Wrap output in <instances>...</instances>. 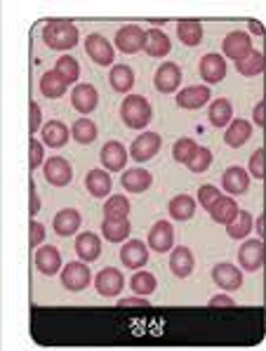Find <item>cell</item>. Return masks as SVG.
Listing matches in <instances>:
<instances>
[{"label":"cell","mask_w":266,"mask_h":351,"mask_svg":"<svg viewBox=\"0 0 266 351\" xmlns=\"http://www.w3.org/2000/svg\"><path fill=\"white\" fill-rule=\"evenodd\" d=\"M250 172L245 167L241 165H231L224 170V175H221V186H224V191L229 193V196H243V193H247L250 189Z\"/></svg>","instance_id":"8fae6325"},{"label":"cell","mask_w":266,"mask_h":351,"mask_svg":"<svg viewBox=\"0 0 266 351\" xmlns=\"http://www.w3.org/2000/svg\"><path fill=\"white\" fill-rule=\"evenodd\" d=\"M118 306H134V309H151V302L144 295H132V297H123L118 302Z\"/></svg>","instance_id":"681fc988"},{"label":"cell","mask_w":266,"mask_h":351,"mask_svg":"<svg viewBox=\"0 0 266 351\" xmlns=\"http://www.w3.org/2000/svg\"><path fill=\"white\" fill-rule=\"evenodd\" d=\"M226 234L233 241H245L247 234H252V215L247 210H241L236 215V219L231 224H226Z\"/></svg>","instance_id":"d590c367"},{"label":"cell","mask_w":266,"mask_h":351,"mask_svg":"<svg viewBox=\"0 0 266 351\" xmlns=\"http://www.w3.org/2000/svg\"><path fill=\"white\" fill-rule=\"evenodd\" d=\"M177 38L182 45L198 47L203 40V24L198 19H179L177 21Z\"/></svg>","instance_id":"f1b7e54d"},{"label":"cell","mask_w":266,"mask_h":351,"mask_svg":"<svg viewBox=\"0 0 266 351\" xmlns=\"http://www.w3.org/2000/svg\"><path fill=\"white\" fill-rule=\"evenodd\" d=\"M167 213H170V217L175 219V222H189V219L195 215L193 196H189V193H179V196H175L170 203H167Z\"/></svg>","instance_id":"1f68e13d"},{"label":"cell","mask_w":266,"mask_h":351,"mask_svg":"<svg viewBox=\"0 0 266 351\" xmlns=\"http://www.w3.org/2000/svg\"><path fill=\"white\" fill-rule=\"evenodd\" d=\"M208 101H210V85H191V88H184L177 93V104L189 111L203 109Z\"/></svg>","instance_id":"d6986e66"},{"label":"cell","mask_w":266,"mask_h":351,"mask_svg":"<svg viewBox=\"0 0 266 351\" xmlns=\"http://www.w3.org/2000/svg\"><path fill=\"white\" fill-rule=\"evenodd\" d=\"M43 175L52 186H69L73 180V167L62 156H52L43 163Z\"/></svg>","instance_id":"ba28073f"},{"label":"cell","mask_w":266,"mask_h":351,"mask_svg":"<svg viewBox=\"0 0 266 351\" xmlns=\"http://www.w3.org/2000/svg\"><path fill=\"white\" fill-rule=\"evenodd\" d=\"M29 193H31V205H29V215L36 217L38 210H40V196H38V189L34 182H29Z\"/></svg>","instance_id":"816d5d0a"},{"label":"cell","mask_w":266,"mask_h":351,"mask_svg":"<svg viewBox=\"0 0 266 351\" xmlns=\"http://www.w3.org/2000/svg\"><path fill=\"white\" fill-rule=\"evenodd\" d=\"M254 229H257V236H259V239H264V236H266V213H264V215H259L257 226H254Z\"/></svg>","instance_id":"db71d44e"},{"label":"cell","mask_w":266,"mask_h":351,"mask_svg":"<svg viewBox=\"0 0 266 351\" xmlns=\"http://www.w3.org/2000/svg\"><path fill=\"white\" fill-rule=\"evenodd\" d=\"M213 280L219 290L231 293V290H238L243 285V271L229 262H219L213 267Z\"/></svg>","instance_id":"7c38bea8"},{"label":"cell","mask_w":266,"mask_h":351,"mask_svg":"<svg viewBox=\"0 0 266 351\" xmlns=\"http://www.w3.org/2000/svg\"><path fill=\"white\" fill-rule=\"evenodd\" d=\"M208 121L213 128H226L231 125L229 121H233V104L226 97H219L210 104V111H208Z\"/></svg>","instance_id":"836d02e7"},{"label":"cell","mask_w":266,"mask_h":351,"mask_svg":"<svg viewBox=\"0 0 266 351\" xmlns=\"http://www.w3.org/2000/svg\"><path fill=\"white\" fill-rule=\"evenodd\" d=\"M121 184L128 193H144L154 184V177H151V172L144 170V167H132V170L123 172Z\"/></svg>","instance_id":"603a6c76"},{"label":"cell","mask_w":266,"mask_h":351,"mask_svg":"<svg viewBox=\"0 0 266 351\" xmlns=\"http://www.w3.org/2000/svg\"><path fill=\"white\" fill-rule=\"evenodd\" d=\"M36 269L43 276H54L62 269V252L54 245H40L36 250Z\"/></svg>","instance_id":"7402d4cb"},{"label":"cell","mask_w":266,"mask_h":351,"mask_svg":"<svg viewBox=\"0 0 266 351\" xmlns=\"http://www.w3.org/2000/svg\"><path fill=\"white\" fill-rule=\"evenodd\" d=\"M38 88H40L43 97H47V99H59V97L66 95L69 83L52 69V71H45L40 75V83H38Z\"/></svg>","instance_id":"f546056e"},{"label":"cell","mask_w":266,"mask_h":351,"mask_svg":"<svg viewBox=\"0 0 266 351\" xmlns=\"http://www.w3.org/2000/svg\"><path fill=\"white\" fill-rule=\"evenodd\" d=\"M154 118V109H151L149 99L142 95H128L121 104V121L130 130H144Z\"/></svg>","instance_id":"7a4b0ae2"},{"label":"cell","mask_w":266,"mask_h":351,"mask_svg":"<svg viewBox=\"0 0 266 351\" xmlns=\"http://www.w3.org/2000/svg\"><path fill=\"white\" fill-rule=\"evenodd\" d=\"M195 151H198V144H195L193 137H179L175 142V147H172V156H175L177 163L186 165L195 156Z\"/></svg>","instance_id":"b9f144b4"},{"label":"cell","mask_w":266,"mask_h":351,"mask_svg":"<svg viewBox=\"0 0 266 351\" xmlns=\"http://www.w3.org/2000/svg\"><path fill=\"white\" fill-rule=\"evenodd\" d=\"M75 252L83 262H97L101 257V241L97 234L92 231H85V234H78L75 239Z\"/></svg>","instance_id":"d4e9b609"},{"label":"cell","mask_w":266,"mask_h":351,"mask_svg":"<svg viewBox=\"0 0 266 351\" xmlns=\"http://www.w3.org/2000/svg\"><path fill=\"white\" fill-rule=\"evenodd\" d=\"M146 47V31L142 26L125 24L116 34V50L123 55H137Z\"/></svg>","instance_id":"277c9868"},{"label":"cell","mask_w":266,"mask_h":351,"mask_svg":"<svg viewBox=\"0 0 266 351\" xmlns=\"http://www.w3.org/2000/svg\"><path fill=\"white\" fill-rule=\"evenodd\" d=\"M71 104H73V109L78 113H83V116H88V113L95 111L97 104H99V95H97L95 85H90V83L75 85L73 93H71Z\"/></svg>","instance_id":"ac0fdd59"},{"label":"cell","mask_w":266,"mask_h":351,"mask_svg":"<svg viewBox=\"0 0 266 351\" xmlns=\"http://www.w3.org/2000/svg\"><path fill=\"white\" fill-rule=\"evenodd\" d=\"M200 78L208 85L221 83L226 78V59L224 55H217V52H210V55H203L200 59Z\"/></svg>","instance_id":"9a60e30c"},{"label":"cell","mask_w":266,"mask_h":351,"mask_svg":"<svg viewBox=\"0 0 266 351\" xmlns=\"http://www.w3.org/2000/svg\"><path fill=\"white\" fill-rule=\"evenodd\" d=\"M111 186H113V180L108 175V170H90L88 177H85V189L90 191V196L95 198H106L111 196Z\"/></svg>","instance_id":"484cf974"},{"label":"cell","mask_w":266,"mask_h":351,"mask_svg":"<svg viewBox=\"0 0 266 351\" xmlns=\"http://www.w3.org/2000/svg\"><path fill=\"white\" fill-rule=\"evenodd\" d=\"M219 198H221V191L217 186H213V184H203L198 189V203L203 205L208 213L213 210V205L219 201Z\"/></svg>","instance_id":"f6af8a7d"},{"label":"cell","mask_w":266,"mask_h":351,"mask_svg":"<svg viewBox=\"0 0 266 351\" xmlns=\"http://www.w3.org/2000/svg\"><path fill=\"white\" fill-rule=\"evenodd\" d=\"M104 215H106L104 219H128V215H130L128 196H121V193L108 196L104 203Z\"/></svg>","instance_id":"ab89813d"},{"label":"cell","mask_w":266,"mask_h":351,"mask_svg":"<svg viewBox=\"0 0 266 351\" xmlns=\"http://www.w3.org/2000/svg\"><path fill=\"white\" fill-rule=\"evenodd\" d=\"M247 172L254 177V180H264L266 177V149H257L252 156H250Z\"/></svg>","instance_id":"ee69618b"},{"label":"cell","mask_w":266,"mask_h":351,"mask_svg":"<svg viewBox=\"0 0 266 351\" xmlns=\"http://www.w3.org/2000/svg\"><path fill=\"white\" fill-rule=\"evenodd\" d=\"M45 144L40 142V139H36V137H31V142H29V167L31 170H38L40 167V163H45Z\"/></svg>","instance_id":"bcb514c9"},{"label":"cell","mask_w":266,"mask_h":351,"mask_svg":"<svg viewBox=\"0 0 266 351\" xmlns=\"http://www.w3.org/2000/svg\"><path fill=\"white\" fill-rule=\"evenodd\" d=\"M121 262L125 269H132V271H137V269H142L146 262H149V245H146L144 241H128L123 245L121 250Z\"/></svg>","instance_id":"e0dca14e"},{"label":"cell","mask_w":266,"mask_h":351,"mask_svg":"<svg viewBox=\"0 0 266 351\" xmlns=\"http://www.w3.org/2000/svg\"><path fill=\"white\" fill-rule=\"evenodd\" d=\"M213 151H210L208 147H198V151H195V156L191 160L186 163V167L191 172H205L210 165H213Z\"/></svg>","instance_id":"7bdbcfd3"},{"label":"cell","mask_w":266,"mask_h":351,"mask_svg":"<svg viewBox=\"0 0 266 351\" xmlns=\"http://www.w3.org/2000/svg\"><path fill=\"white\" fill-rule=\"evenodd\" d=\"M208 306H213V309H217V306H236V302H233L229 295H217L210 300Z\"/></svg>","instance_id":"f5cc1de1"},{"label":"cell","mask_w":266,"mask_h":351,"mask_svg":"<svg viewBox=\"0 0 266 351\" xmlns=\"http://www.w3.org/2000/svg\"><path fill=\"white\" fill-rule=\"evenodd\" d=\"M250 31H252L254 36H264V29H262V24H259L257 19H250Z\"/></svg>","instance_id":"11a10c76"},{"label":"cell","mask_w":266,"mask_h":351,"mask_svg":"<svg viewBox=\"0 0 266 351\" xmlns=\"http://www.w3.org/2000/svg\"><path fill=\"white\" fill-rule=\"evenodd\" d=\"M170 50H172L170 38L162 34L160 29H149V31H146V47H144L146 55L154 57V59H162V57L170 55Z\"/></svg>","instance_id":"83f0119b"},{"label":"cell","mask_w":266,"mask_h":351,"mask_svg":"<svg viewBox=\"0 0 266 351\" xmlns=\"http://www.w3.org/2000/svg\"><path fill=\"white\" fill-rule=\"evenodd\" d=\"M182 83V69L177 66L175 62H165L158 66V71L154 75V85L156 90L162 95H172Z\"/></svg>","instance_id":"4fadbf2b"},{"label":"cell","mask_w":266,"mask_h":351,"mask_svg":"<svg viewBox=\"0 0 266 351\" xmlns=\"http://www.w3.org/2000/svg\"><path fill=\"white\" fill-rule=\"evenodd\" d=\"M80 224H83V215L78 213L75 208H64L59 210L57 215H54L52 219V226H54V234L57 236H73L75 231L80 229Z\"/></svg>","instance_id":"ffe728a7"},{"label":"cell","mask_w":266,"mask_h":351,"mask_svg":"<svg viewBox=\"0 0 266 351\" xmlns=\"http://www.w3.org/2000/svg\"><path fill=\"white\" fill-rule=\"evenodd\" d=\"M40 123H43V111L38 106V101H31L29 104V132L36 134L40 130Z\"/></svg>","instance_id":"c3c4849f"},{"label":"cell","mask_w":266,"mask_h":351,"mask_svg":"<svg viewBox=\"0 0 266 351\" xmlns=\"http://www.w3.org/2000/svg\"><path fill=\"white\" fill-rule=\"evenodd\" d=\"M99 160H101V165H104V170L121 172L125 170V163H128V149H125L121 142L111 139V142H106L104 147H101Z\"/></svg>","instance_id":"2e32d148"},{"label":"cell","mask_w":266,"mask_h":351,"mask_svg":"<svg viewBox=\"0 0 266 351\" xmlns=\"http://www.w3.org/2000/svg\"><path fill=\"white\" fill-rule=\"evenodd\" d=\"M264 69H266V57H264V52H257V50H254L250 57L243 59V62L236 64V71L241 73V75H245V78L262 75Z\"/></svg>","instance_id":"74e56055"},{"label":"cell","mask_w":266,"mask_h":351,"mask_svg":"<svg viewBox=\"0 0 266 351\" xmlns=\"http://www.w3.org/2000/svg\"><path fill=\"white\" fill-rule=\"evenodd\" d=\"M97 134H99V130H97V123L90 121V118H78V121L73 123V128H71V137L78 144H83V147H88V144L95 142Z\"/></svg>","instance_id":"8d00e7d4"},{"label":"cell","mask_w":266,"mask_h":351,"mask_svg":"<svg viewBox=\"0 0 266 351\" xmlns=\"http://www.w3.org/2000/svg\"><path fill=\"white\" fill-rule=\"evenodd\" d=\"M40 137H43V144H45V147L62 149L64 144L71 139V130L64 125L62 121H47L40 130Z\"/></svg>","instance_id":"cb8c5ba5"},{"label":"cell","mask_w":266,"mask_h":351,"mask_svg":"<svg viewBox=\"0 0 266 351\" xmlns=\"http://www.w3.org/2000/svg\"><path fill=\"white\" fill-rule=\"evenodd\" d=\"M238 262H241V269L247 274H254L264 267L266 262V245L264 239H245L238 247Z\"/></svg>","instance_id":"3957f363"},{"label":"cell","mask_w":266,"mask_h":351,"mask_svg":"<svg viewBox=\"0 0 266 351\" xmlns=\"http://www.w3.org/2000/svg\"><path fill=\"white\" fill-rule=\"evenodd\" d=\"M250 137H252V125H250V121H245V118L231 121V125L224 132V142L231 149H241L243 144L250 142Z\"/></svg>","instance_id":"4316f807"},{"label":"cell","mask_w":266,"mask_h":351,"mask_svg":"<svg viewBox=\"0 0 266 351\" xmlns=\"http://www.w3.org/2000/svg\"><path fill=\"white\" fill-rule=\"evenodd\" d=\"M149 247L154 252H170L175 247V229L167 219H160L149 231Z\"/></svg>","instance_id":"5bb4252c"},{"label":"cell","mask_w":266,"mask_h":351,"mask_svg":"<svg viewBox=\"0 0 266 351\" xmlns=\"http://www.w3.org/2000/svg\"><path fill=\"white\" fill-rule=\"evenodd\" d=\"M80 40V31L71 19H47L43 26V43L50 50H73Z\"/></svg>","instance_id":"6da1fadb"},{"label":"cell","mask_w":266,"mask_h":351,"mask_svg":"<svg viewBox=\"0 0 266 351\" xmlns=\"http://www.w3.org/2000/svg\"><path fill=\"white\" fill-rule=\"evenodd\" d=\"M252 121H254V125L266 128V99H262L257 106H254V111H252Z\"/></svg>","instance_id":"f907efd6"},{"label":"cell","mask_w":266,"mask_h":351,"mask_svg":"<svg viewBox=\"0 0 266 351\" xmlns=\"http://www.w3.org/2000/svg\"><path fill=\"white\" fill-rule=\"evenodd\" d=\"M156 288H158V278L154 276L151 271H137L132 278H130V290H132L134 295H154Z\"/></svg>","instance_id":"f35d334b"},{"label":"cell","mask_w":266,"mask_h":351,"mask_svg":"<svg viewBox=\"0 0 266 351\" xmlns=\"http://www.w3.org/2000/svg\"><path fill=\"white\" fill-rule=\"evenodd\" d=\"M108 83L116 93L128 95L134 85V71L128 66V64H113L111 71H108Z\"/></svg>","instance_id":"d6a6232c"},{"label":"cell","mask_w":266,"mask_h":351,"mask_svg":"<svg viewBox=\"0 0 266 351\" xmlns=\"http://www.w3.org/2000/svg\"><path fill=\"white\" fill-rule=\"evenodd\" d=\"M160 147H162V139L158 132H142L132 142V147H130V156H132L137 163H146V160H151L158 154Z\"/></svg>","instance_id":"9c48e42d"},{"label":"cell","mask_w":266,"mask_h":351,"mask_svg":"<svg viewBox=\"0 0 266 351\" xmlns=\"http://www.w3.org/2000/svg\"><path fill=\"white\" fill-rule=\"evenodd\" d=\"M221 50H224V57H229L238 64L254 52L252 38H250L245 31H231V34L221 40Z\"/></svg>","instance_id":"52a82bcc"},{"label":"cell","mask_w":266,"mask_h":351,"mask_svg":"<svg viewBox=\"0 0 266 351\" xmlns=\"http://www.w3.org/2000/svg\"><path fill=\"white\" fill-rule=\"evenodd\" d=\"M54 71H57L69 85H71V83H75V80L80 78V64H78V59L64 55V57L57 59V64H54Z\"/></svg>","instance_id":"60d3db41"},{"label":"cell","mask_w":266,"mask_h":351,"mask_svg":"<svg viewBox=\"0 0 266 351\" xmlns=\"http://www.w3.org/2000/svg\"><path fill=\"white\" fill-rule=\"evenodd\" d=\"M29 231H31V236H29V245L34 247V250H38V247L43 245V241H45V226H43L40 222H38V219H31Z\"/></svg>","instance_id":"7dc6e473"},{"label":"cell","mask_w":266,"mask_h":351,"mask_svg":"<svg viewBox=\"0 0 266 351\" xmlns=\"http://www.w3.org/2000/svg\"><path fill=\"white\" fill-rule=\"evenodd\" d=\"M241 213V208H238L236 198L233 196H221L219 201L213 205V210H210V217H213L215 224H231L233 219H236V215Z\"/></svg>","instance_id":"4dcf8cb0"},{"label":"cell","mask_w":266,"mask_h":351,"mask_svg":"<svg viewBox=\"0 0 266 351\" xmlns=\"http://www.w3.org/2000/svg\"><path fill=\"white\" fill-rule=\"evenodd\" d=\"M85 52L97 66H113L116 62V50L101 34H90L85 38Z\"/></svg>","instance_id":"8992f818"},{"label":"cell","mask_w":266,"mask_h":351,"mask_svg":"<svg viewBox=\"0 0 266 351\" xmlns=\"http://www.w3.org/2000/svg\"><path fill=\"white\" fill-rule=\"evenodd\" d=\"M92 283V271L88 262H69L62 271V285L69 293H83Z\"/></svg>","instance_id":"5b68a950"},{"label":"cell","mask_w":266,"mask_h":351,"mask_svg":"<svg viewBox=\"0 0 266 351\" xmlns=\"http://www.w3.org/2000/svg\"><path fill=\"white\" fill-rule=\"evenodd\" d=\"M101 236L108 243H123L130 236V219H104L101 222Z\"/></svg>","instance_id":"e575fe53"},{"label":"cell","mask_w":266,"mask_h":351,"mask_svg":"<svg viewBox=\"0 0 266 351\" xmlns=\"http://www.w3.org/2000/svg\"><path fill=\"white\" fill-rule=\"evenodd\" d=\"M195 269V257L186 245H177L170 252V271L177 278H189Z\"/></svg>","instance_id":"44dd1931"},{"label":"cell","mask_w":266,"mask_h":351,"mask_svg":"<svg viewBox=\"0 0 266 351\" xmlns=\"http://www.w3.org/2000/svg\"><path fill=\"white\" fill-rule=\"evenodd\" d=\"M95 288L101 297H118L125 288L123 271H118V269H113V267L101 269L95 278Z\"/></svg>","instance_id":"30bf717a"}]
</instances>
